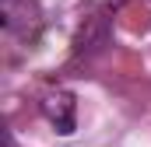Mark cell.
Here are the masks:
<instances>
[{"label": "cell", "mask_w": 151, "mask_h": 147, "mask_svg": "<svg viewBox=\"0 0 151 147\" xmlns=\"http://www.w3.org/2000/svg\"><path fill=\"white\" fill-rule=\"evenodd\" d=\"M109 42V28H106V21L102 18H95V21H88V28H81V39H77V53H99L102 46Z\"/></svg>", "instance_id": "cell-1"}]
</instances>
